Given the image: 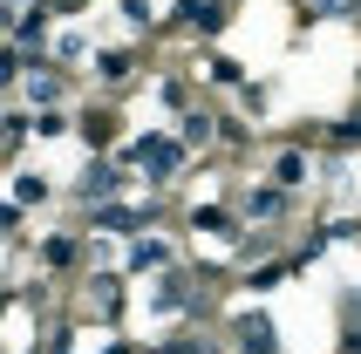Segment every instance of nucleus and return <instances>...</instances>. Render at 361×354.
Returning a JSON list of instances; mask_svg holds the SVG:
<instances>
[{"label": "nucleus", "instance_id": "obj_1", "mask_svg": "<svg viewBox=\"0 0 361 354\" xmlns=\"http://www.w3.org/2000/svg\"><path fill=\"white\" fill-rule=\"evenodd\" d=\"M137 157L150 164V171H157V177H171V171H178V164H184V150H178V143H157V137H150V143H137Z\"/></svg>", "mask_w": 361, "mask_h": 354}, {"label": "nucleus", "instance_id": "obj_2", "mask_svg": "<svg viewBox=\"0 0 361 354\" xmlns=\"http://www.w3.org/2000/svg\"><path fill=\"white\" fill-rule=\"evenodd\" d=\"M239 348H245V354H273V327H266L259 314H245V320H239Z\"/></svg>", "mask_w": 361, "mask_h": 354}, {"label": "nucleus", "instance_id": "obj_3", "mask_svg": "<svg viewBox=\"0 0 361 354\" xmlns=\"http://www.w3.org/2000/svg\"><path fill=\"white\" fill-rule=\"evenodd\" d=\"M96 225H102V232H137L143 218H137V212H123V205H109V212H96Z\"/></svg>", "mask_w": 361, "mask_h": 354}, {"label": "nucleus", "instance_id": "obj_4", "mask_svg": "<svg viewBox=\"0 0 361 354\" xmlns=\"http://www.w3.org/2000/svg\"><path fill=\"white\" fill-rule=\"evenodd\" d=\"M157 307H164V314H171V307H191V286H184V279H164V286H157Z\"/></svg>", "mask_w": 361, "mask_h": 354}, {"label": "nucleus", "instance_id": "obj_5", "mask_svg": "<svg viewBox=\"0 0 361 354\" xmlns=\"http://www.w3.org/2000/svg\"><path fill=\"white\" fill-rule=\"evenodd\" d=\"M273 177H280V184H300V177H307V157H300V150H286V157L273 164Z\"/></svg>", "mask_w": 361, "mask_h": 354}, {"label": "nucleus", "instance_id": "obj_6", "mask_svg": "<svg viewBox=\"0 0 361 354\" xmlns=\"http://www.w3.org/2000/svg\"><path fill=\"white\" fill-rule=\"evenodd\" d=\"M184 14L198 20V28H219V7H212V0H184Z\"/></svg>", "mask_w": 361, "mask_h": 354}, {"label": "nucleus", "instance_id": "obj_7", "mask_svg": "<svg viewBox=\"0 0 361 354\" xmlns=\"http://www.w3.org/2000/svg\"><path fill=\"white\" fill-rule=\"evenodd\" d=\"M109 184H116V171H109V164H96V171L82 177V191H109Z\"/></svg>", "mask_w": 361, "mask_h": 354}, {"label": "nucleus", "instance_id": "obj_8", "mask_svg": "<svg viewBox=\"0 0 361 354\" xmlns=\"http://www.w3.org/2000/svg\"><path fill=\"white\" fill-rule=\"evenodd\" d=\"M245 212H252V218H273V212H280V191H259L252 205H245Z\"/></svg>", "mask_w": 361, "mask_h": 354}, {"label": "nucleus", "instance_id": "obj_9", "mask_svg": "<svg viewBox=\"0 0 361 354\" xmlns=\"http://www.w3.org/2000/svg\"><path fill=\"white\" fill-rule=\"evenodd\" d=\"M198 232H232V218H225V212H212V205H204V212H198Z\"/></svg>", "mask_w": 361, "mask_h": 354}, {"label": "nucleus", "instance_id": "obj_10", "mask_svg": "<svg viewBox=\"0 0 361 354\" xmlns=\"http://www.w3.org/2000/svg\"><path fill=\"white\" fill-rule=\"evenodd\" d=\"M355 0H307V14H348Z\"/></svg>", "mask_w": 361, "mask_h": 354}, {"label": "nucleus", "instance_id": "obj_11", "mask_svg": "<svg viewBox=\"0 0 361 354\" xmlns=\"http://www.w3.org/2000/svg\"><path fill=\"white\" fill-rule=\"evenodd\" d=\"M171 354H219V348H204V341H178Z\"/></svg>", "mask_w": 361, "mask_h": 354}]
</instances>
